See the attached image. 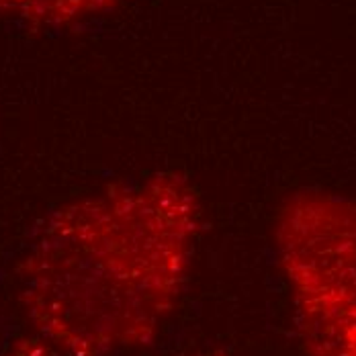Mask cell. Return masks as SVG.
Wrapping results in <instances>:
<instances>
[{
	"instance_id": "cell-2",
	"label": "cell",
	"mask_w": 356,
	"mask_h": 356,
	"mask_svg": "<svg viewBox=\"0 0 356 356\" xmlns=\"http://www.w3.org/2000/svg\"><path fill=\"white\" fill-rule=\"evenodd\" d=\"M279 262L314 356H356V203L293 193L275 223Z\"/></svg>"
},
{
	"instance_id": "cell-5",
	"label": "cell",
	"mask_w": 356,
	"mask_h": 356,
	"mask_svg": "<svg viewBox=\"0 0 356 356\" xmlns=\"http://www.w3.org/2000/svg\"><path fill=\"white\" fill-rule=\"evenodd\" d=\"M207 356H219V355H207Z\"/></svg>"
},
{
	"instance_id": "cell-3",
	"label": "cell",
	"mask_w": 356,
	"mask_h": 356,
	"mask_svg": "<svg viewBox=\"0 0 356 356\" xmlns=\"http://www.w3.org/2000/svg\"><path fill=\"white\" fill-rule=\"evenodd\" d=\"M123 0H0V13L35 27H68L103 15Z\"/></svg>"
},
{
	"instance_id": "cell-1",
	"label": "cell",
	"mask_w": 356,
	"mask_h": 356,
	"mask_svg": "<svg viewBox=\"0 0 356 356\" xmlns=\"http://www.w3.org/2000/svg\"><path fill=\"white\" fill-rule=\"evenodd\" d=\"M201 227L197 186L170 170L58 205L19 266L35 336L60 356L149 346L182 295Z\"/></svg>"
},
{
	"instance_id": "cell-4",
	"label": "cell",
	"mask_w": 356,
	"mask_h": 356,
	"mask_svg": "<svg viewBox=\"0 0 356 356\" xmlns=\"http://www.w3.org/2000/svg\"><path fill=\"white\" fill-rule=\"evenodd\" d=\"M0 356H60L45 340L39 336L33 338H21L13 346H8Z\"/></svg>"
}]
</instances>
